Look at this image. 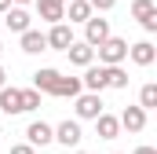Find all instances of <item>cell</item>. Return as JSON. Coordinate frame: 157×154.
Returning a JSON list of instances; mask_svg holds the SVG:
<instances>
[{
  "label": "cell",
  "mask_w": 157,
  "mask_h": 154,
  "mask_svg": "<svg viewBox=\"0 0 157 154\" xmlns=\"http://www.w3.org/2000/svg\"><path fill=\"white\" fill-rule=\"evenodd\" d=\"M95 55H99V63H102V66H117V63L128 59V40H121V37L110 33L102 44H95Z\"/></svg>",
  "instance_id": "6da1fadb"
},
{
  "label": "cell",
  "mask_w": 157,
  "mask_h": 154,
  "mask_svg": "<svg viewBox=\"0 0 157 154\" xmlns=\"http://www.w3.org/2000/svg\"><path fill=\"white\" fill-rule=\"evenodd\" d=\"M73 110H77L80 121H95V117L102 114V95L99 92H80V95H73Z\"/></svg>",
  "instance_id": "7a4b0ae2"
},
{
  "label": "cell",
  "mask_w": 157,
  "mask_h": 154,
  "mask_svg": "<svg viewBox=\"0 0 157 154\" xmlns=\"http://www.w3.org/2000/svg\"><path fill=\"white\" fill-rule=\"evenodd\" d=\"M132 18H139V26L146 33H157V4L154 0H132Z\"/></svg>",
  "instance_id": "3957f363"
},
{
  "label": "cell",
  "mask_w": 157,
  "mask_h": 154,
  "mask_svg": "<svg viewBox=\"0 0 157 154\" xmlns=\"http://www.w3.org/2000/svg\"><path fill=\"white\" fill-rule=\"evenodd\" d=\"M48 37V48H55V51H66L70 44H73V22L66 26V22H51V33H44Z\"/></svg>",
  "instance_id": "277c9868"
},
{
  "label": "cell",
  "mask_w": 157,
  "mask_h": 154,
  "mask_svg": "<svg viewBox=\"0 0 157 154\" xmlns=\"http://www.w3.org/2000/svg\"><path fill=\"white\" fill-rule=\"evenodd\" d=\"M80 92H84V84H80V77H66V74H59L48 95H55V99H73V95H80Z\"/></svg>",
  "instance_id": "5b68a950"
},
{
  "label": "cell",
  "mask_w": 157,
  "mask_h": 154,
  "mask_svg": "<svg viewBox=\"0 0 157 154\" xmlns=\"http://www.w3.org/2000/svg\"><path fill=\"white\" fill-rule=\"evenodd\" d=\"M106 37H110V18H99V15H91V18L84 22V40L95 48V44H102Z\"/></svg>",
  "instance_id": "8992f818"
},
{
  "label": "cell",
  "mask_w": 157,
  "mask_h": 154,
  "mask_svg": "<svg viewBox=\"0 0 157 154\" xmlns=\"http://www.w3.org/2000/svg\"><path fill=\"white\" fill-rule=\"evenodd\" d=\"M117 121H121L124 132H143V128H146V110H143V107H124Z\"/></svg>",
  "instance_id": "52a82bcc"
},
{
  "label": "cell",
  "mask_w": 157,
  "mask_h": 154,
  "mask_svg": "<svg viewBox=\"0 0 157 154\" xmlns=\"http://www.w3.org/2000/svg\"><path fill=\"white\" fill-rule=\"evenodd\" d=\"M0 22L11 30V33H22V30H29V11L18 4V7H7L4 15H0Z\"/></svg>",
  "instance_id": "ba28073f"
},
{
  "label": "cell",
  "mask_w": 157,
  "mask_h": 154,
  "mask_svg": "<svg viewBox=\"0 0 157 154\" xmlns=\"http://www.w3.org/2000/svg\"><path fill=\"white\" fill-rule=\"evenodd\" d=\"M128 59L135 63V66H154L157 59V48L150 40H139V44H128Z\"/></svg>",
  "instance_id": "9c48e42d"
},
{
  "label": "cell",
  "mask_w": 157,
  "mask_h": 154,
  "mask_svg": "<svg viewBox=\"0 0 157 154\" xmlns=\"http://www.w3.org/2000/svg\"><path fill=\"white\" fill-rule=\"evenodd\" d=\"M51 132H55V143H62V147H77L80 136H84V132H80V121H62V125L51 128Z\"/></svg>",
  "instance_id": "30bf717a"
},
{
  "label": "cell",
  "mask_w": 157,
  "mask_h": 154,
  "mask_svg": "<svg viewBox=\"0 0 157 154\" xmlns=\"http://www.w3.org/2000/svg\"><path fill=\"white\" fill-rule=\"evenodd\" d=\"M66 55H70L73 66H91V63H95V48H91L88 40H73V44L66 48Z\"/></svg>",
  "instance_id": "8fae6325"
},
{
  "label": "cell",
  "mask_w": 157,
  "mask_h": 154,
  "mask_svg": "<svg viewBox=\"0 0 157 154\" xmlns=\"http://www.w3.org/2000/svg\"><path fill=\"white\" fill-rule=\"evenodd\" d=\"M26 140H29L33 147H48V143H55V132H51V125H44V121H29Z\"/></svg>",
  "instance_id": "7c38bea8"
},
{
  "label": "cell",
  "mask_w": 157,
  "mask_h": 154,
  "mask_svg": "<svg viewBox=\"0 0 157 154\" xmlns=\"http://www.w3.org/2000/svg\"><path fill=\"white\" fill-rule=\"evenodd\" d=\"M0 110L11 117V114H22V88H0Z\"/></svg>",
  "instance_id": "4fadbf2b"
},
{
  "label": "cell",
  "mask_w": 157,
  "mask_h": 154,
  "mask_svg": "<svg viewBox=\"0 0 157 154\" xmlns=\"http://www.w3.org/2000/svg\"><path fill=\"white\" fill-rule=\"evenodd\" d=\"M18 37H22V51H26V55H40V51H48V37H44L40 30H22Z\"/></svg>",
  "instance_id": "5bb4252c"
},
{
  "label": "cell",
  "mask_w": 157,
  "mask_h": 154,
  "mask_svg": "<svg viewBox=\"0 0 157 154\" xmlns=\"http://www.w3.org/2000/svg\"><path fill=\"white\" fill-rule=\"evenodd\" d=\"M37 11L44 22H62L66 18V0H37Z\"/></svg>",
  "instance_id": "9a60e30c"
},
{
  "label": "cell",
  "mask_w": 157,
  "mask_h": 154,
  "mask_svg": "<svg viewBox=\"0 0 157 154\" xmlns=\"http://www.w3.org/2000/svg\"><path fill=\"white\" fill-rule=\"evenodd\" d=\"M95 132H99V140H117V136H121V121L113 114L102 110V114L95 117Z\"/></svg>",
  "instance_id": "2e32d148"
},
{
  "label": "cell",
  "mask_w": 157,
  "mask_h": 154,
  "mask_svg": "<svg viewBox=\"0 0 157 154\" xmlns=\"http://www.w3.org/2000/svg\"><path fill=\"white\" fill-rule=\"evenodd\" d=\"M95 11H91V4L88 0H66V18L70 22H88Z\"/></svg>",
  "instance_id": "e0dca14e"
},
{
  "label": "cell",
  "mask_w": 157,
  "mask_h": 154,
  "mask_svg": "<svg viewBox=\"0 0 157 154\" xmlns=\"http://www.w3.org/2000/svg\"><path fill=\"white\" fill-rule=\"evenodd\" d=\"M106 88H128V70L124 66H106Z\"/></svg>",
  "instance_id": "ac0fdd59"
},
{
  "label": "cell",
  "mask_w": 157,
  "mask_h": 154,
  "mask_svg": "<svg viewBox=\"0 0 157 154\" xmlns=\"http://www.w3.org/2000/svg\"><path fill=\"white\" fill-rule=\"evenodd\" d=\"M55 77H59V70H51V66H44V70H37V74H33V88H37V92H51V84H55Z\"/></svg>",
  "instance_id": "d6986e66"
},
{
  "label": "cell",
  "mask_w": 157,
  "mask_h": 154,
  "mask_svg": "<svg viewBox=\"0 0 157 154\" xmlns=\"http://www.w3.org/2000/svg\"><path fill=\"white\" fill-rule=\"evenodd\" d=\"M139 107H143V110H154V107H157V84H154V81L139 88Z\"/></svg>",
  "instance_id": "ffe728a7"
},
{
  "label": "cell",
  "mask_w": 157,
  "mask_h": 154,
  "mask_svg": "<svg viewBox=\"0 0 157 154\" xmlns=\"http://www.w3.org/2000/svg\"><path fill=\"white\" fill-rule=\"evenodd\" d=\"M37 107H40V92L37 88H22V114H29Z\"/></svg>",
  "instance_id": "44dd1931"
},
{
  "label": "cell",
  "mask_w": 157,
  "mask_h": 154,
  "mask_svg": "<svg viewBox=\"0 0 157 154\" xmlns=\"http://www.w3.org/2000/svg\"><path fill=\"white\" fill-rule=\"evenodd\" d=\"M91 4V11H113L117 7V0H88Z\"/></svg>",
  "instance_id": "7402d4cb"
},
{
  "label": "cell",
  "mask_w": 157,
  "mask_h": 154,
  "mask_svg": "<svg viewBox=\"0 0 157 154\" xmlns=\"http://www.w3.org/2000/svg\"><path fill=\"white\" fill-rule=\"evenodd\" d=\"M11 154H37V147H33V143H15Z\"/></svg>",
  "instance_id": "603a6c76"
},
{
  "label": "cell",
  "mask_w": 157,
  "mask_h": 154,
  "mask_svg": "<svg viewBox=\"0 0 157 154\" xmlns=\"http://www.w3.org/2000/svg\"><path fill=\"white\" fill-rule=\"evenodd\" d=\"M135 154H157L154 147H135Z\"/></svg>",
  "instance_id": "cb8c5ba5"
},
{
  "label": "cell",
  "mask_w": 157,
  "mask_h": 154,
  "mask_svg": "<svg viewBox=\"0 0 157 154\" xmlns=\"http://www.w3.org/2000/svg\"><path fill=\"white\" fill-rule=\"evenodd\" d=\"M7 7H11V0H0V15H4V11H7Z\"/></svg>",
  "instance_id": "d4e9b609"
},
{
  "label": "cell",
  "mask_w": 157,
  "mask_h": 154,
  "mask_svg": "<svg viewBox=\"0 0 157 154\" xmlns=\"http://www.w3.org/2000/svg\"><path fill=\"white\" fill-rule=\"evenodd\" d=\"M4 81H7V70H4V66H0V88H4Z\"/></svg>",
  "instance_id": "484cf974"
},
{
  "label": "cell",
  "mask_w": 157,
  "mask_h": 154,
  "mask_svg": "<svg viewBox=\"0 0 157 154\" xmlns=\"http://www.w3.org/2000/svg\"><path fill=\"white\" fill-rule=\"evenodd\" d=\"M11 4H29V0H11Z\"/></svg>",
  "instance_id": "4316f807"
},
{
  "label": "cell",
  "mask_w": 157,
  "mask_h": 154,
  "mask_svg": "<svg viewBox=\"0 0 157 154\" xmlns=\"http://www.w3.org/2000/svg\"><path fill=\"white\" fill-rule=\"evenodd\" d=\"M0 55H4V44H0Z\"/></svg>",
  "instance_id": "83f0119b"
},
{
  "label": "cell",
  "mask_w": 157,
  "mask_h": 154,
  "mask_svg": "<svg viewBox=\"0 0 157 154\" xmlns=\"http://www.w3.org/2000/svg\"><path fill=\"white\" fill-rule=\"evenodd\" d=\"M113 154H121V151H113Z\"/></svg>",
  "instance_id": "f1b7e54d"
},
{
  "label": "cell",
  "mask_w": 157,
  "mask_h": 154,
  "mask_svg": "<svg viewBox=\"0 0 157 154\" xmlns=\"http://www.w3.org/2000/svg\"><path fill=\"white\" fill-rule=\"evenodd\" d=\"M77 154H84V151H77Z\"/></svg>",
  "instance_id": "f546056e"
}]
</instances>
